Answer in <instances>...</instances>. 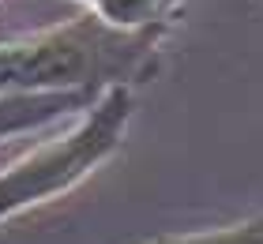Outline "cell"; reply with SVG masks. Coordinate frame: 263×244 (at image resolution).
<instances>
[{
  "mask_svg": "<svg viewBox=\"0 0 263 244\" xmlns=\"http://www.w3.org/2000/svg\"><path fill=\"white\" fill-rule=\"evenodd\" d=\"M173 23L151 30H117L83 8L57 27L0 38V94H61L136 87L158 68Z\"/></svg>",
  "mask_w": 263,
  "mask_h": 244,
  "instance_id": "obj_1",
  "label": "cell"
},
{
  "mask_svg": "<svg viewBox=\"0 0 263 244\" xmlns=\"http://www.w3.org/2000/svg\"><path fill=\"white\" fill-rule=\"evenodd\" d=\"M132 113H136V87H117L102 94V102L83 113L76 128L8 162L0 169V222L79 188L94 169L121 151Z\"/></svg>",
  "mask_w": 263,
  "mask_h": 244,
  "instance_id": "obj_2",
  "label": "cell"
},
{
  "mask_svg": "<svg viewBox=\"0 0 263 244\" xmlns=\"http://www.w3.org/2000/svg\"><path fill=\"white\" fill-rule=\"evenodd\" d=\"M102 102L94 90H61V94H0V143L57 124L64 117L90 113Z\"/></svg>",
  "mask_w": 263,
  "mask_h": 244,
  "instance_id": "obj_3",
  "label": "cell"
},
{
  "mask_svg": "<svg viewBox=\"0 0 263 244\" xmlns=\"http://www.w3.org/2000/svg\"><path fill=\"white\" fill-rule=\"evenodd\" d=\"M147 244H263V214L245 218V222L214 226V229H192V233L154 237Z\"/></svg>",
  "mask_w": 263,
  "mask_h": 244,
  "instance_id": "obj_4",
  "label": "cell"
},
{
  "mask_svg": "<svg viewBox=\"0 0 263 244\" xmlns=\"http://www.w3.org/2000/svg\"><path fill=\"white\" fill-rule=\"evenodd\" d=\"M102 4H105V0H83V8H87V11H98Z\"/></svg>",
  "mask_w": 263,
  "mask_h": 244,
  "instance_id": "obj_5",
  "label": "cell"
},
{
  "mask_svg": "<svg viewBox=\"0 0 263 244\" xmlns=\"http://www.w3.org/2000/svg\"><path fill=\"white\" fill-rule=\"evenodd\" d=\"M177 8H181V0H177Z\"/></svg>",
  "mask_w": 263,
  "mask_h": 244,
  "instance_id": "obj_6",
  "label": "cell"
}]
</instances>
